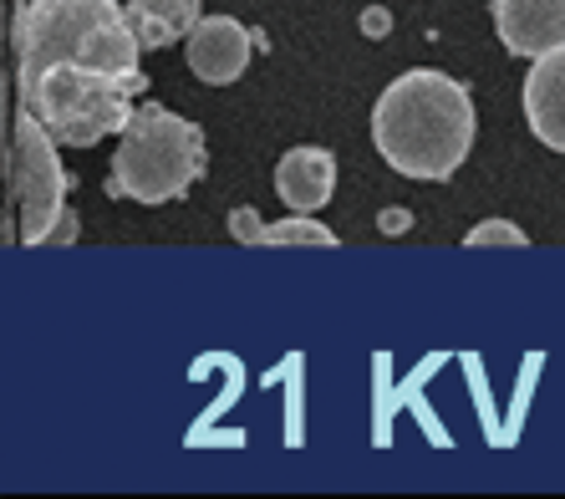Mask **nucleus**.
Wrapping results in <instances>:
<instances>
[{"mask_svg": "<svg viewBox=\"0 0 565 499\" xmlns=\"http://www.w3.org/2000/svg\"><path fill=\"white\" fill-rule=\"evenodd\" d=\"M372 144L403 179H423V184L454 179L473 148L469 87L434 66L403 72L372 107Z\"/></svg>", "mask_w": 565, "mask_h": 499, "instance_id": "obj_1", "label": "nucleus"}, {"mask_svg": "<svg viewBox=\"0 0 565 499\" xmlns=\"http://www.w3.org/2000/svg\"><path fill=\"white\" fill-rule=\"evenodd\" d=\"M15 46H21L15 77H36L46 66H87L148 93V77L138 66L143 41L128 21V6L118 0H31L15 26Z\"/></svg>", "mask_w": 565, "mask_h": 499, "instance_id": "obj_2", "label": "nucleus"}, {"mask_svg": "<svg viewBox=\"0 0 565 499\" xmlns=\"http://www.w3.org/2000/svg\"><path fill=\"white\" fill-rule=\"evenodd\" d=\"M204 169H210L204 128L143 97L132 107L128 128L118 132L107 194L132 199V204H169V199L189 194L204 179Z\"/></svg>", "mask_w": 565, "mask_h": 499, "instance_id": "obj_3", "label": "nucleus"}, {"mask_svg": "<svg viewBox=\"0 0 565 499\" xmlns=\"http://www.w3.org/2000/svg\"><path fill=\"white\" fill-rule=\"evenodd\" d=\"M15 82H21V107L62 148H97L103 138H118L143 97V87L87 72V66H46L36 77Z\"/></svg>", "mask_w": 565, "mask_h": 499, "instance_id": "obj_4", "label": "nucleus"}, {"mask_svg": "<svg viewBox=\"0 0 565 499\" xmlns=\"http://www.w3.org/2000/svg\"><path fill=\"white\" fill-rule=\"evenodd\" d=\"M56 138L21 107L15 118V204H21V245H46L52 224L66 214V173Z\"/></svg>", "mask_w": 565, "mask_h": 499, "instance_id": "obj_5", "label": "nucleus"}, {"mask_svg": "<svg viewBox=\"0 0 565 499\" xmlns=\"http://www.w3.org/2000/svg\"><path fill=\"white\" fill-rule=\"evenodd\" d=\"M255 52V31H245L235 15H204L194 31H189V72H194L204 87H230V82L245 77Z\"/></svg>", "mask_w": 565, "mask_h": 499, "instance_id": "obj_6", "label": "nucleus"}, {"mask_svg": "<svg viewBox=\"0 0 565 499\" xmlns=\"http://www.w3.org/2000/svg\"><path fill=\"white\" fill-rule=\"evenodd\" d=\"M494 36L504 41L510 56H530L551 52L565 41V0H494Z\"/></svg>", "mask_w": 565, "mask_h": 499, "instance_id": "obj_7", "label": "nucleus"}, {"mask_svg": "<svg viewBox=\"0 0 565 499\" xmlns=\"http://www.w3.org/2000/svg\"><path fill=\"white\" fill-rule=\"evenodd\" d=\"M525 123L545 148L565 153V41L540 52L525 77Z\"/></svg>", "mask_w": 565, "mask_h": 499, "instance_id": "obj_8", "label": "nucleus"}, {"mask_svg": "<svg viewBox=\"0 0 565 499\" xmlns=\"http://www.w3.org/2000/svg\"><path fill=\"white\" fill-rule=\"evenodd\" d=\"M276 194L286 199L290 214H316L327 210L337 194V158L327 148H290L276 163Z\"/></svg>", "mask_w": 565, "mask_h": 499, "instance_id": "obj_9", "label": "nucleus"}, {"mask_svg": "<svg viewBox=\"0 0 565 499\" xmlns=\"http://www.w3.org/2000/svg\"><path fill=\"white\" fill-rule=\"evenodd\" d=\"M128 21L143 41V52H163L204 21V6L199 0H128Z\"/></svg>", "mask_w": 565, "mask_h": 499, "instance_id": "obj_10", "label": "nucleus"}, {"mask_svg": "<svg viewBox=\"0 0 565 499\" xmlns=\"http://www.w3.org/2000/svg\"><path fill=\"white\" fill-rule=\"evenodd\" d=\"M265 245H321V250H331L337 245V230L316 224L311 214H290V220H280V224L265 230Z\"/></svg>", "mask_w": 565, "mask_h": 499, "instance_id": "obj_11", "label": "nucleus"}, {"mask_svg": "<svg viewBox=\"0 0 565 499\" xmlns=\"http://www.w3.org/2000/svg\"><path fill=\"white\" fill-rule=\"evenodd\" d=\"M463 245L469 250H525L530 235L514 220H484V224H473L469 235H463Z\"/></svg>", "mask_w": 565, "mask_h": 499, "instance_id": "obj_12", "label": "nucleus"}, {"mask_svg": "<svg viewBox=\"0 0 565 499\" xmlns=\"http://www.w3.org/2000/svg\"><path fill=\"white\" fill-rule=\"evenodd\" d=\"M265 230H270V224H265L250 204H239V210L230 214V235H235L239 245H265Z\"/></svg>", "mask_w": 565, "mask_h": 499, "instance_id": "obj_13", "label": "nucleus"}, {"mask_svg": "<svg viewBox=\"0 0 565 499\" xmlns=\"http://www.w3.org/2000/svg\"><path fill=\"white\" fill-rule=\"evenodd\" d=\"M408 224H413L408 210H382L377 214V230H382V235H408Z\"/></svg>", "mask_w": 565, "mask_h": 499, "instance_id": "obj_14", "label": "nucleus"}, {"mask_svg": "<svg viewBox=\"0 0 565 499\" xmlns=\"http://www.w3.org/2000/svg\"><path fill=\"white\" fill-rule=\"evenodd\" d=\"M72 240H77V214L66 210L62 220L52 224V235H46V245H72Z\"/></svg>", "mask_w": 565, "mask_h": 499, "instance_id": "obj_15", "label": "nucleus"}, {"mask_svg": "<svg viewBox=\"0 0 565 499\" xmlns=\"http://www.w3.org/2000/svg\"><path fill=\"white\" fill-rule=\"evenodd\" d=\"M362 31H367V36H387V31H393V15L382 11V6H372V11H362Z\"/></svg>", "mask_w": 565, "mask_h": 499, "instance_id": "obj_16", "label": "nucleus"}]
</instances>
